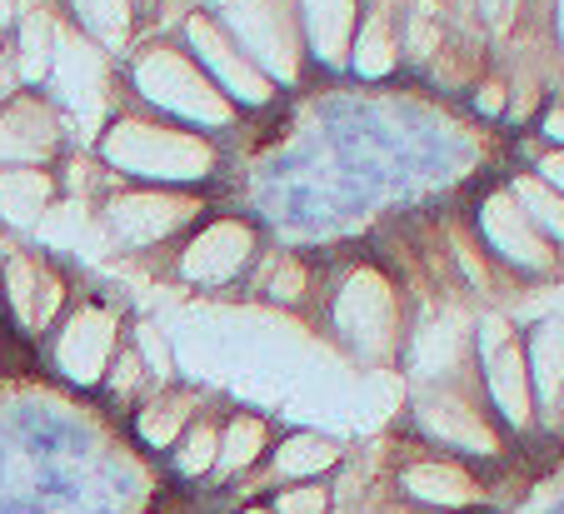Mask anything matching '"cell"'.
<instances>
[{
  "label": "cell",
  "mask_w": 564,
  "mask_h": 514,
  "mask_svg": "<svg viewBox=\"0 0 564 514\" xmlns=\"http://www.w3.org/2000/svg\"><path fill=\"white\" fill-rule=\"evenodd\" d=\"M106 161L130 175H155V181H195L210 175L215 151L200 135L185 130H160V125H116L106 135Z\"/></svg>",
  "instance_id": "cell-1"
},
{
  "label": "cell",
  "mask_w": 564,
  "mask_h": 514,
  "mask_svg": "<svg viewBox=\"0 0 564 514\" xmlns=\"http://www.w3.org/2000/svg\"><path fill=\"white\" fill-rule=\"evenodd\" d=\"M135 80H140V90H145L150 100L181 110V116H191V120H205V125L230 120L225 96L200 76V70H195L191 61H181L175 51H150L145 61L135 65Z\"/></svg>",
  "instance_id": "cell-2"
},
{
  "label": "cell",
  "mask_w": 564,
  "mask_h": 514,
  "mask_svg": "<svg viewBox=\"0 0 564 514\" xmlns=\"http://www.w3.org/2000/svg\"><path fill=\"white\" fill-rule=\"evenodd\" d=\"M116 340H120V320L106 305H80L70 320L55 335V364L61 375L75 385H96L106 380L110 360H116Z\"/></svg>",
  "instance_id": "cell-3"
},
{
  "label": "cell",
  "mask_w": 564,
  "mask_h": 514,
  "mask_svg": "<svg viewBox=\"0 0 564 514\" xmlns=\"http://www.w3.org/2000/svg\"><path fill=\"white\" fill-rule=\"evenodd\" d=\"M479 350H485V385H490V400L505 409L510 425H530V360L514 345L510 325L490 320L479 330Z\"/></svg>",
  "instance_id": "cell-4"
},
{
  "label": "cell",
  "mask_w": 564,
  "mask_h": 514,
  "mask_svg": "<svg viewBox=\"0 0 564 514\" xmlns=\"http://www.w3.org/2000/svg\"><path fill=\"white\" fill-rule=\"evenodd\" d=\"M230 25L240 31V41L250 45L260 65H265V80H290L295 76V35H290V21L280 6L270 0H220Z\"/></svg>",
  "instance_id": "cell-5"
},
{
  "label": "cell",
  "mask_w": 564,
  "mask_h": 514,
  "mask_svg": "<svg viewBox=\"0 0 564 514\" xmlns=\"http://www.w3.org/2000/svg\"><path fill=\"white\" fill-rule=\"evenodd\" d=\"M335 325L345 330V340H355L360 350H380L394 335V295L380 275L360 270L345 280L340 300H335Z\"/></svg>",
  "instance_id": "cell-6"
},
{
  "label": "cell",
  "mask_w": 564,
  "mask_h": 514,
  "mask_svg": "<svg viewBox=\"0 0 564 514\" xmlns=\"http://www.w3.org/2000/svg\"><path fill=\"white\" fill-rule=\"evenodd\" d=\"M256 250V236H250L240 220H215L210 230L191 240V250L181 255V275L195 280V285H225L230 275H240V265Z\"/></svg>",
  "instance_id": "cell-7"
},
{
  "label": "cell",
  "mask_w": 564,
  "mask_h": 514,
  "mask_svg": "<svg viewBox=\"0 0 564 514\" xmlns=\"http://www.w3.org/2000/svg\"><path fill=\"white\" fill-rule=\"evenodd\" d=\"M191 215H195V200L140 190V195H120V200L110 205V230H116L126 245H155V240H165L171 230H181Z\"/></svg>",
  "instance_id": "cell-8"
},
{
  "label": "cell",
  "mask_w": 564,
  "mask_h": 514,
  "mask_svg": "<svg viewBox=\"0 0 564 514\" xmlns=\"http://www.w3.org/2000/svg\"><path fill=\"white\" fill-rule=\"evenodd\" d=\"M6 300H11L15 320H21L25 330H45L65 300V285H61V275H51V270L41 265V260L11 255L6 260Z\"/></svg>",
  "instance_id": "cell-9"
},
{
  "label": "cell",
  "mask_w": 564,
  "mask_h": 514,
  "mask_svg": "<svg viewBox=\"0 0 564 514\" xmlns=\"http://www.w3.org/2000/svg\"><path fill=\"white\" fill-rule=\"evenodd\" d=\"M479 220H485L490 245L505 250L514 265H530V270L550 265V245L540 240L534 220L520 210V200H514V195H490V200H485V210H479Z\"/></svg>",
  "instance_id": "cell-10"
},
{
  "label": "cell",
  "mask_w": 564,
  "mask_h": 514,
  "mask_svg": "<svg viewBox=\"0 0 564 514\" xmlns=\"http://www.w3.org/2000/svg\"><path fill=\"white\" fill-rule=\"evenodd\" d=\"M420 425H425L435 439L455 445V450H469V455H495L500 450V439H495V429L479 419V409L459 405V400H445V395L420 400Z\"/></svg>",
  "instance_id": "cell-11"
},
{
  "label": "cell",
  "mask_w": 564,
  "mask_h": 514,
  "mask_svg": "<svg viewBox=\"0 0 564 514\" xmlns=\"http://www.w3.org/2000/svg\"><path fill=\"white\" fill-rule=\"evenodd\" d=\"M185 31H191V45L205 55V61H210V70L235 90V96L256 100V106H260V100H270V80L260 76V70H256L250 61H240V55H235V45H225V35L215 31V25L205 21V15H195V21L185 25Z\"/></svg>",
  "instance_id": "cell-12"
},
{
  "label": "cell",
  "mask_w": 564,
  "mask_h": 514,
  "mask_svg": "<svg viewBox=\"0 0 564 514\" xmlns=\"http://www.w3.org/2000/svg\"><path fill=\"white\" fill-rule=\"evenodd\" d=\"M405 490L415 494V500H425V504H475L479 500V484L469 480L465 470H455V464H435V460H425V464H410L405 470Z\"/></svg>",
  "instance_id": "cell-13"
},
{
  "label": "cell",
  "mask_w": 564,
  "mask_h": 514,
  "mask_svg": "<svg viewBox=\"0 0 564 514\" xmlns=\"http://www.w3.org/2000/svg\"><path fill=\"white\" fill-rule=\"evenodd\" d=\"M530 380L540 390L544 405H560L564 400V320H550L534 330L530 340Z\"/></svg>",
  "instance_id": "cell-14"
},
{
  "label": "cell",
  "mask_w": 564,
  "mask_h": 514,
  "mask_svg": "<svg viewBox=\"0 0 564 514\" xmlns=\"http://www.w3.org/2000/svg\"><path fill=\"white\" fill-rule=\"evenodd\" d=\"M51 205V175L45 171H0V215L11 226H35Z\"/></svg>",
  "instance_id": "cell-15"
},
{
  "label": "cell",
  "mask_w": 564,
  "mask_h": 514,
  "mask_svg": "<svg viewBox=\"0 0 564 514\" xmlns=\"http://www.w3.org/2000/svg\"><path fill=\"white\" fill-rule=\"evenodd\" d=\"M55 145V130L41 110H6L0 116V161H41Z\"/></svg>",
  "instance_id": "cell-16"
},
{
  "label": "cell",
  "mask_w": 564,
  "mask_h": 514,
  "mask_svg": "<svg viewBox=\"0 0 564 514\" xmlns=\"http://www.w3.org/2000/svg\"><path fill=\"white\" fill-rule=\"evenodd\" d=\"M305 21L310 41L325 61H345L350 51V21H355V0H305Z\"/></svg>",
  "instance_id": "cell-17"
},
{
  "label": "cell",
  "mask_w": 564,
  "mask_h": 514,
  "mask_svg": "<svg viewBox=\"0 0 564 514\" xmlns=\"http://www.w3.org/2000/svg\"><path fill=\"white\" fill-rule=\"evenodd\" d=\"M335 464V445L319 435H290L275 455V470L285 480H305V474H325Z\"/></svg>",
  "instance_id": "cell-18"
},
{
  "label": "cell",
  "mask_w": 564,
  "mask_h": 514,
  "mask_svg": "<svg viewBox=\"0 0 564 514\" xmlns=\"http://www.w3.org/2000/svg\"><path fill=\"white\" fill-rule=\"evenodd\" d=\"M55 65H61V80H65V96L75 100V106H96V90H100V65L96 55L86 51V45H61V55H55Z\"/></svg>",
  "instance_id": "cell-19"
},
{
  "label": "cell",
  "mask_w": 564,
  "mask_h": 514,
  "mask_svg": "<svg viewBox=\"0 0 564 514\" xmlns=\"http://www.w3.org/2000/svg\"><path fill=\"white\" fill-rule=\"evenodd\" d=\"M265 450V425L256 415H235L230 429L220 435V470H246Z\"/></svg>",
  "instance_id": "cell-20"
},
{
  "label": "cell",
  "mask_w": 564,
  "mask_h": 514,
  "mask_svg": "<svg viewBox=\"0 0 564 514\" xmlns=\"http://www.w3.org/2000/svg\"><path fill=\"white\" fill-rule=\"evenodd\" d=\"M210 464H220V429L210 419H195L191 435L181 439V450H175V470L181 474H205Z\"/></svg>",
  "instance_id": "cell-21"
},
{
  "label": "cell",
  "mask_w": 564,
  "mask_h": 514,
  "mask_svg": "<svg viewBox=\"0 0 564 514\" xmlns=\"http://www.w3.org/2000/svg\"><path fill=\"white\" fill-rule=\"evenodd\" d=\"M514 200H520V210L530 215L534 226H544L550 236L564 240V200L550 190V185H544V181H520V185H514Z\"/></svg>",
  "instance_id": "cell-22"
},
{
  "label": "cell",
  "mask_w": 564,
  "mask_h": 514,
  "mask_svg": "<svg viewBox=\"0 0 564 514\" xmlns=\"http://www.w3.org/2000/svg\"><path fill=\"white\" fill-rule=\"evenodd\" d=\"M135 429H140V439H145V445L171 450L175 439H181V429H185V405H175V400H155V405L140 409Z\"/></svg>",
  "instance_id": "cell-23"
},
{
  "label": "cell",
  "mask_w": 564,
  "mask_h": 514,
  "mask_svg": "<svg viewBox=\"0 0 564 514\" xmlns=\"http://www.w3.org/2000/svg\"><path fill=\"white\" fill-rule=\"evenodd\" d=\"M21 70L31 80H41L51 70V21L45 15H25L21 25Z\"/></svg>",
  "instance_id": "cell-24"
},
{
  "label": "cell",
  "mask_w": 564,
  "mask_h": 514,
  "mask_svg": "<svg viewBox=\"0 0 564 514\" xmlns=\"http://www.w3.org/2000/svg\"><path fill=\"white\" fill-rule=\"evenodd\" d=\"M75 11L86 15V25L100 41H120V35H126V21H130L126 0H75Z\"/></svg>",
  "instance_id": "cell-25"
},
{
  "label": "cell",
  "mask_w": 564,
  "mask_h": 514,
  "mask_svg": "<svg viewBox=\"0 0 564 514\" xmlns=\"http://www.w3.org/2000/svg\"><path fill=\"white\" fill-rule=\"evenodd\" d=\"M449 360H455V330H449V325H430V330L420 335V345H415L420 375H440Z\"/></svg>",
  "instance_id": "cell-26"
},
{
  "label": "cell",
  "mask_w": 564,
  "mask_h": 514,
  "mask_svg": "<svg viewBox=\"0 0 564 514\" xmlns=\"http://www.w3.org/2000/svg\"><path fill=\"white\" fill-rule=\"evenodd\" d=\"M355 65H360L365 76H384L394 65V45L390 35H384V21H370V31L360 35V55H355Z\"/></svg>",
  "instance_id": "cell-27"
},
{
  "label": "cell",
  "mask_w": 564,
  "mask_h": 514,
  "mask_svg": "<svg viewBox=\"0 0 564 514\" xmlns=\"http://www.w3.org/2000/svg\"><path fill=\"white\" fill-rule=\"evenodd\" d=\"M325 490H315V484H305V490H285L275 500V514H325Z\"/></svg>",
  "instance_id": "cell-28"
},
{
  "label": "cell",
  "mask_w": 564,
  "mask_h": 514,
  "mask_svg": "<svg viewBox=\"0 0 564 514\" xmlns=\"http://www.w3.org/2000/svg\"><path fill=\"white\" fill-rule=\"evenodd\" d=\"M140 350L150 354V364H155V375H171V354H165V345H160V335L150 330V325L140 330Z\"/></svg>",
  "instance_id": "cell-29"
},
{
  "label": "cell",
  "mask_w": 564,
  "mask_h": 514,
  "mask_svg": "<svg viewBox=\"0 0 564 514\" xmlns=\"http://www.w3.org/2000/svg\"><path fill=\"white\" fill-rule=\"evenodd\" d=\"M300 285H305V275H300V265H285V270H280V280H275V295H280V300H295V295H300Z\"/></svg>",
  "instance_id": "cell-30"
},
{
  "label": "cell",
  "mask_w": 564,
  "mask_h": 514,
  "mask_svg": "<svg viewBox=\"0 0 564 514\" xmlns=\"http://www.w3.org/2000/svg\"><path fill=\"white\" fill-rule=\"evenodd\" d=\"M485 6V15H490V25H510L514 15V0H479Z\"/></svg>",
  "instance_id": "cell-31"
},
{
  "label": "cell",
  "mask_w": 564,
  "mask_h": 514,
  "mask_svg": "<svg viewBox=\"0 0 564 514\" xmlns=\"http://www.w3.org/2000/svg\"><path fill=\"white\" fill-rule=\"evenodd\" d=\"M410 45H415V55H430V45H435V21H420L415 25V41H410Z\"/></svg>",
  "instance_id": "cell-32"
},
{
  "label": "cell",
  "mask_w": 564,
  "mask_h": 514,
  "mask_svg": "<svg viewBox=\"0 0 564 514\" xmlns=\"http://www.w3.org/2000/svg\"><path fill=\"white\" fill-rule=\"evenodd\" d=\"M544 181L564 190V155H550V161H544Z\"/></svg>",
  "instance_id": "cell-33"
},
{
  "label": "cell",
  "mask_w": 564,
  "mask_h": 514,
  "mask_svg": "<svg viewBox=\"0 0 564 514\" xmlns=\"http://www.w3.org/2000/svg\"><path fill=\"white\" fill-rule=\"evenodd\" d=\"M505 106V96H500V86H490L485 96H479V110H500Z\"/></svg>",
  "instance_id": "cell-34"
},
{
  "label": "cell",
  "mask_w": 564,
  "mask_h": 514,
  "mask_svg": "<svg viewBox=\"0 0 564 514\" xmlns=\"http://www.w3.org/2000/svg\"><path fill=\"white\" fill-rule=\"evenodd\" d=\"M550 135L564 140V110H554V116H550Z\"/></svg>",
  "instance_id": "cell-35"
},
{
  "label": "cell",
  "mask_w": 564,
  "mask_h": 514,
  "mask_svg": "<svg viewBox=\"0 0 564 514\" xmlns=\"http://www.w3.org/2000/svg\"><path fill=\"white\" fill-rule=\"evenodd\" d=\"M560 25H564V0H560Z\"/></svg>",
  "instance_id": "cell-36"
},
{
  "label": "cell",
  "mask_w": 564,
  "mask_h": 514,
  "mask_svg": "<svg viewBox=\"0 0 564 514\" xmlns=\"http://www.w3.org/2000/svg\"><path fill=\"white\" fill-rule=\"evenodd\" d=\"M256 514H260V510H256Z\"/></svg>",
  "instance_id": "cell-37"
}]
</instances>
